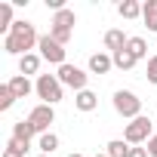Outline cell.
Listing matches in <instances>:
<instances>
[{
  "mask_svg": "<svg viewBox=\"0 0 157 157\" xmlns=\"http://www.w3.org/2000/svg\"><path fill=\"white\" fill-rule=\"evenodd\" d=\"M40 43V37H37V31H34V25L31 22H25V19H19L16 25H13V31L3 37V49L10 52V56H28L34 46Z\"/></svg>",
  "mask_w": 157,
  "mask_h": 157,
  "instance_id": "obj_1",
  "label": "cell"
},
{
  "mask_svg": "<svg viewBox=\"0 0 157 157\" xmlns=\"http://www.w3.org/2000/svg\"><path fill=\"white\" fill-rule=\"evenodd\" d=\"M74 25H77V16H74V10H59L56 16H52V25H49V37L52 40H59L62 46L71 40V34H74Z\"/></svg>",
  "mask_w": 157,
  "mask_h": 157,
  "instance_id": "obj_2",
  "label": "cell"
},
{
  "mask_svg": "<svg viewBox=\"0 0 157 157\" xmlns=\"http://www.w3.org/2000/svg\"><path fill=\"white\" fill-rule=\"evenodd\" d=\"M114 111L126 120H136V117H142V99L129 90H117L114 93Z\"/></svg>",
  "mask_w": 157,
  "mask_h": 157,
  "instance_id": "obj_3",
  "label": "cell"
},
{
  "mask_svg": "<svg viewBox=\"0 0 157 157\" xmlns=\"http://www.w3.org/2000/svg\"><path fill=\"white\" fill-rule=\"evenodd\" d=\"M151 136H154V126H151V117H145V114L129 120L123 129V142H129V145H148Z\"/></svg>",
  "mask_w": 157,
  "mask_h": 157,
  "instance_id": "obj_4",
  "label": "cell"
},
{
  "mask_svg": "<svg viewBox=\"0 0 157 157\" xmlns=\"http://www.w3.org/2000/svg\"><path fill=\"white\" fill-rule=\"evenodd\" d=\"M34 93L43 99V105H59L62 102V83L56 74H40L37 83H34Z\"/></svg>",
  "mask_w": 157,
  "mask_h": 157,
  "instance_id": "obj_5",
  "label": "cell"
},
{
  "mask_svg": "<svg viewBox=\"0 0 157 157\" xmlns=\"http://www.w3.org/2000/svg\"><path fill=\"white\" fill-rule=\"evenodd\" d=\"M56 77H59V83H62V86H71V90H77V93H83V90H86V77H90V74H86L83 68H77V65H68V62H65V65L56 71Z\"/></svg>",
  "mask_w": 157,
  "mask_h": 157,
  "instance_id": "obj_6",
  "label": "cell"
},
{
  "mask_svg": "<svg viewBox=\"0 0 157 157\" xmlns=\"http://www.w3.org/2000/svg\"><path fill=\"white\" fill-rule=\"evenodd\" d=\"M25 120L31 123V129L37 136H43V132H49V123H56V111H52V105H37Z\"/></svg>",
  "mask_w": 157,
  "mask_h": 157,
  "instance_id": "obj_7",
  "label": "cell"
},
{
  "mask_svg": "<svg viewBox=\"0 0 157 157\" xmlns=\"http://www.w3.org/2000/svg\"><path fill=\"white\" fill-rule=\"evenodd\" d=\"M37 49H40V59H46V62H52V65H65V46L59 43V40H52L49 34H43L40 37V43H37Z\"/></svg>",
  "mask_w": 157,
  "mask_h": 157,
  "instance_id": "obj_8",
  "label": "cell"
},
{
  "mask_svg": "<svg viewBox=\"0 0 157 157\" xmlns=\"http://www.w3.org/2000/svg\"><path fill=\"white\" fill-rule=\"evenodd\" d=\"M126 43H129V37H126L120 28L105 31V49H111V56H114V52H120V49H126Z\"/></svg>",
  "mask_w": 157,
  "mask_h": 157,
  "instance_id": "obj_9",
  "label": "cell"
},
{
  "mask_svg": "<svg viewBox=\"0 0 157 157\" xmlns=\"http://www.w3.org/2000/svg\"><path fill=\"white\" fill-rule=\"evenodd\" d=\"M96 105H99V96H96L93 90H83V93H77V96H74V108H77V111H83V114L96 111Z\"/></svg>",
  "mask_w": 157,
  "mask_h": 157,
  "instance_id": "obj_10",
  "label": "cell"
},
{
  "mask_svg": "<svg viewBox=\"0 0 157 157\" xmlns=\"http://www.w3.org/2000/svg\"><path fill=\"white\" fill-rule=\"evenodd\" d=\"M111 68H114V59L108 52H93L90 56V71L93 74H108Z\"/></svg>",
  "mask_w": 157,
  "mask_h": 157,
  "instance_id": "obj_11",
  "label": "cell"
},
{
  "mask_svg": "<svg viewBox=\"0 0 157 157\" xmlns=\"http://www.w3.org/2000/svg\"><path fill=\"white\" fill-rule=\"evenodd\" d=\"M6 83H10V90H13V96H16V99H28V96H31V90H34V86H31V80H28L25 74H16L13 80H6Z\"/></svg>",
  "mask_w": 157,
  "mask_h": 157,
  "instance_id": "obj_12",
  "label": "cell"
},
{
  "mask_svg": "<svg viewBox=\"0 0 157 157\" xmlns=\"http://www.w3.org/2000/svg\"><path fill=\"white\" fill-rule=\"evenodd\" d=\"M40 62H43V59H40L37 52L22 56V59H19V74H25V77H28V74H37V71H40ZM37 77H40V74H37Z\"/></svg>",
  "mask_w": 157,
  "mask_h": 157,
  "instance_id": "obj_13",
  "label": "cell"
},
{
  "mask_svg": "<svg viewBox=\"0 0 157 157\" xmlns=\"http://www.w3.org/2000/svg\"><path fill=\"white\" fill-rule=\"evenodd\" d=\"M34 136H37V132L31 129V123H28V120H19V123L13 126V139H16V142H22L25 148H31V139H34Z\"/></svg>",
  "mask_w": 157,
  "mask_h": 157,
  "instance_id": "obj_14",
  "label": "cell"
},
{
  "mask_svg": "<svg viewBox=\"0 0 157 157\" xmlns=\"http://www.w3.org/2000/svg\"><path fill=\"white\" fill-rule=\"evenodd\" d=\"M142 19L148 31H157V0H145L142 3Z\"/></svg>",
  "mask_w": 157,
  "mask_h": 157,
  "instance_id": "obj_15",
  "label": "cell"
},
{
  "mask_svg": "<svg viewBox=\"0 0 157 157\" xmlns=\"http://www.w3.org/2000/svg\"><path fill=\"white\" fill-rule=\"evenodd\" d=\"M129 151H132V145L123 142V139H111V142L105 145V154H108V157H129Z\"/></svg>",
  "mask_w": 157,
  "mask_h": 157,
  "instance_id": "obj_16",
  "label": "cell"
},
{
  "mask_svg": "<svg viewBox=\"0 0 157 157\" xmlns=\"http://www.w3.org/2000/svg\"><path fill=\"white\" fill-rule=\"evenodd\" d=\"M111 59H114V68H120V71H132V68H136V62H139L129 49H120V52H114Z\"/></svg>",
  "mask_w": 157,
  "mask_h": 157,
  "instance_id": "obj_17",
  "label": "cell"
},
{
  "mask_svg": "<svg viewBox=\"0 0 157 157\" xmlns=\"http://www.w3.org/2000/svg\"><path fill=\"white\" fill-rule=\"evenodd\" d=\"M37 148H40V154H52L56 148H59V136L56 132H43V136H37Z\"/></svg>",
  "mask_w": 157,
  "mask_h": 157,
  "instance_id": "obj_18",
  "label": "cell"
},
{
  "mask_svg": "<svg viewBox=\"0 0 157 157\" xmlns=\"http://www.w3.org/2000/svg\"><path fill=\"white\" fill-rule=\"evenodd\" d=\"M117 13H120V19H139L142 16V3L139 0H123L117 6Z\"/></svg>",
  "mask_w": 157,
  "mask_h": 157,
  "instance_id": "obj_19",
  "label": "cell"
},
{
  "mask_svg": "<svg viewBox=\"0 0 157 157\" xmlns=\"http://www.w3.org/2000/svg\"><path fill=\"white\" fill-rule=\"evenodd\" d=\"M126 49L142 62V59H148V43H145V37H129V43H126Z\"/></svg>",
  "mask_w": 157,
  "mask_h": 157,
  "instance_id": "obj_20",
  "label": "cell"
},
{
  "mask_svg": "<svg viewBox=\"0 0 157 157\" xmlns=\"http://www.w3.org/2000/svg\"><path fill=\"white\" fill-rule=\"evenodd\" d=\"M13 25H16V22H13V3H0V31L10 34Z\"/></svg>",
  "mask_w": 157,
  "mask_h": 157,
  "instance_id": "obj_21",
  "label": "cell"
},
{
  "mask_svg": "<svg viewBox=\"0 0 157 157\" xmlns=\"http://www.w3.org/2000/svg\"><path fill=\"white\" fill-rule=\"evenodd\" d=\"M25 154H28V148L22 142H16V139H10L6 148H3V157H25Z\"/></svg>",
  "mask_w": 157,
  "mask_h": 157,
  "instance_id": "obj_22",
  "label": "cell"
},
{
  "mask_svg": "<svg viewBox=\"0 0 157 157\" xmlns=\"http://www.w3.org/2000/svg\"><path fill=\"white\" fill-rule=\"evenodd\" d=\"M13 105H16V96H13L10 83H3V86H0V111H10Z\"/></svg>",
  "mask_w": 157,
  "mask_h": 157,
  "instance_id": "obj_23",
  "label": "cell"
},
{
  "mask_svg": "<svg viewBox=\"0 0 157 157\" xmlns=\"http://www.w3.org/2000/svg\"><path fill=\"white\" fill-rule=\"evenodd\" d=\"M148 80L157 86V56H151V59H148Z\"/></svg>",
  "mask_w": 157,
  "mask_h": 157,
  "instance_id": "obj_24",
  "label": "cell"
},
{
  "mask_svg": "<svg viewBox=\"0 0 157 157\" xmlns=\"http://www.w3.org/2000/svg\"><path fill=\"white\" fill-rule=\"evenodd\" d=\"M129 157H151V154H148V148H139V145H132Z\"/></svg>",
  "mask_w": 157,
  "mask_h": 157,
  "instance_id": "obj_25",
  "label": "cell"
},
{
  "mask_svg": "<svg viewBox=\"0 0 157 157\" xmlns=\"http://www.w3.org/2000/svg\"><path fill=\"white\" fill-rule=\"evenodd\" d=\"M148 154H151V157H157V132L148 139Z\"/></svg>",
  "mask_w": 157,
  "mask_h": 157,
  "instance_id": "obj_26",
  "label": "cell"
},
{
  "mask_svg": "<svg viewBox=\"0 0 157 157\" xmlns=\"http://www.w3.org/2000/svg\"><path fill=\"white\" fill-rule=\"evenodd\" d=\"M68 157H83V154H68Z\"/></svg>",
  "mask_w": 157,
  "mask_h": 157,
  "instance_id": "obj_27",
  "label": "cell"
},
{
  "mask_svg": "<svg viewBox=\"0 0 157 157\" xmlns=\"http://www.w3.org/2000/svg\"><path fill=\"white\" fill-rule=\"evenodd\" d=\"M96 157H108V154H96Z\"/></svg>",
  "mask_w": 157,
  "mask_h": 157,
  "instance_id": "obj_28",
  "label": "cell"
},
{
  "mask_svg": "<svg viewBox=\"0 0 157 157\" xmlns=\"http://www.w3.org/2000/svg\"><path fill=\"white\" fill-rule=\"evenodd\" d=\"M37 157H46V154H37Z\"/></svg>",
  "mask_w": 157,
  "mask_h": 157,
  "instance_id": "obj_29",
  "label": "cell"
}]
</instances>
